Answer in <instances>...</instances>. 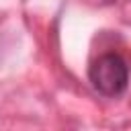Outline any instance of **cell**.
<instances>
[{"label":"cell","instance_id":"cell-1","mask_svg":"<svg viewBox=\"0 0 131 131\" xmlns=\"http://www.w3.org/2000/svg\"><path fill=\"white\" fill-rule=\"evenodd\" d=\"M90 82L104 96H119L129 82V70L121 55L104 53L90 66Z\"/></svg>","mask_w":131,"mask_h":131}]
</instances>
